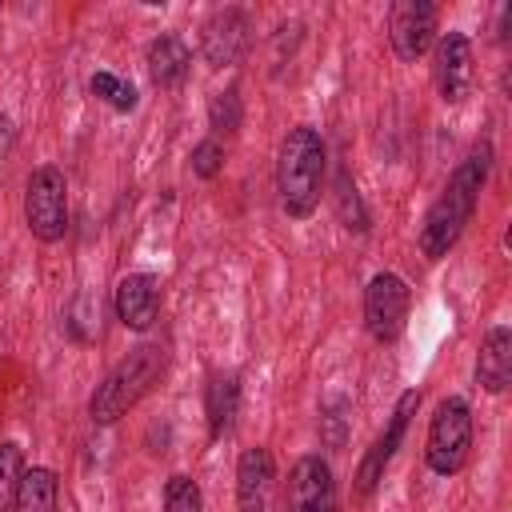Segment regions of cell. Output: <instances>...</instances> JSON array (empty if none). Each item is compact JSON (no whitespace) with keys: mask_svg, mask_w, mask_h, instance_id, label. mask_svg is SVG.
Masks as SVG:
<instances>
[{"mask_svg":"<svg viewBox=\"0 0 512 512\" xmlns=\"http://www.w3.org/2000/svg\"><path fill=\"white\" fill-rule=\"evenodd\" d=\"M488 172H492V148L480 144L456 164V172L448 176L444 192L428 204L424 224H420V252L428 260H440V256H448L456 248V240L464 236V228H468V220L476 212V200H480V188H484Z\"/></svg>","mask_w":512,"mask_h":512,"instance_id":"1","label":"cell"},{"mask_svg":"<svg viewBox=\"0 0 512 512\" xmlns=\"http://www.w3.org/2000/svg\"><path fill=\"white\" fill-rule=\"evenodd\" d=\"M324 168H328L324 136L312 124L288 128V136L280 140V156H276V192H280V208L292 220H304L316 212Z\"/></svg>","mask_w":512,"mask_h":512,"instance_id":"2","label":"cell"},{"mask_svg":"<svg viewBox=\"0 0 512 512\" xmlns=\"http://www.w3.org/2000/svg\"><path fill=\"white\" fill-rule=\"evenodd\" d=\"M168 372V348L164 344H140L132 348L88 396L92 424H116L128 408H136Z\"/></svg>","mask_w":512,"mask_h":512,"instance_id":"3","label":"cell"},{"mask_svg":"<svg viewBox=\"0 0 512 512\" xmlns=\"http://www.w3.org/2000/svg\"><path fill=\"white\" fill-rule=\"evenodd\" d=\"M468 452H472V408L464 396H444L428 424L424 460L436 476H456L468 464Z\"/></svg>","mask_w":512,"mask_h":512,"instance_id":"4","label":"cell"},{"mask_svg":"<svg viewBox=\"0 0 512 512\" xmlns=\"http://www.w3.org/2000/svg\"><path fill=\"white\" fill-rule=\"evenodd\" d=\"M24 224L40 244H56L68 232V180L56 164L32 168L24 184Z\"/></svg>","mask_w":512,"mask_h":512,"instance_id":"5","label":"cell"},{"mask_svg":"<svg viewBox=\"0 0 512 512\" xmlns=\"http://www.w3.org/2000/svg\"><path fill=\"white\" fill-rule=\"evenodd\" d=\"M408 304H412V292H408L404 276L376 272L368 280V288H364V328H368V336L376 344H392L404 332Z\"/></svg>","mask_w":512,"mask_h":512,"instance_id":"6","label":"cell"},{"mask_svg":"<svg viewBox=\"0 0 512 512\" xmlns=\"http://www.w3.org/2000/svg\"><path fill=\"white\" fill-rule=\"evenodd\" d=\"M252 48V16L244 8H216L200 28V56L208 68H232Z\"/></svg>","mask_w":512,"mask_h":512,"instance_id":"7","label":"cell"},{"mask_svg":"<svg viewBox=\"0 0 512 512\" xmlns=\"http://www.w3.org/2000/svg\"><path fill=\"white\" fill-rule=\"evenodd\" d=\"M416 408H420V392H416V388L400 392V400H396V408H392V416H388V428L372 440V448L364 452V460H360V468H356V496H372V488L384 480V468H388V460L396 456V448H400V440H404L408 420L416 416Z\"/></svg>","mask_w":512,"mask_h":512,"instance_id":"8","label":"cell"},{"mask_svg":"<svg viewBox=\"0 0 512 512\" xmlns=\"http://www.w3.org/2000/svg\"><path fill=\"white\" fill-rule=\"evenodd\" d=\"M388 40H392V52L404 64H416L436 40V4L396 0L392 12H388Z\"/></svg>","mask_w":512,"mask_h":512,"instance_id":"9","label":"cell"},{"mask_svg":"<svg viewBox=\"0 0 512 512\" xmlns=\"http://www.w3.org/2000/svg\"><path fill=\"white\" fill-rule=\"evenodd\" d=\"M288 512H340L336 504V480L328 460L320 456H300L288 472V492H284Z\"/></svg>","mask_w":512,"mask_h":512,"instance_id":"10","label":"cell"},{"mask_svg":"<svg viewBox=\"0 0 512 512\" xmlns=\"http://www.w3.org/2000/svg\"><path fill=\"white\" fill-rule=\"evenodd\" d=\"M476 68H472V40L464 32H444L436 40V88L444 104H464L472 96Z\"/></svg>","mask_w":512,"mask_h":512,"instance_id":"11","label":"cell"},{"mask_svg":"<svg viewBox=\"0 0 512 512\" xmlns=\"http://www.w3.org/2000/svg\"><path fill=\"white\" fill-rule=\"evenodd\" d=\"M236 508L276 512V460L268 448H244L236 460Z\"/></svg>","mask_w":512,"mask_h":512,"instance_id":"12","label":"cell"},{"mask_svg":"<svg viewBox=\"0 0 512 512\" xmlns=\"http://www.w3.org/2000/svg\"><path fill=\"white\" fill-rule=\"evenodd\" d=\"M116 320L128 332H148L160 316V276L152 272H128L116 280V296H112Z\"/></svg>","mask_w":512,"mask_h":512,"instance_id":"13","label":"cell"},{"mask_svg":"<svg viewBox=\"0 0 512 512\" xmlns=\"http://www.w3.org/2000/svg\"><path fill=\"white\" fill-rule=\"evenodd\" d=\"M476 384L492 396H500L512 384V328L508 324H496L484 336L480 356H476Z\"/></svg>","mask_w":512,"mask_h":512,"instance_id":"14","label":"cell"},{"mask_svg":"<svg viewBox=\"0 0 512 512\" xmlns=\"http://www.w3.org/2000/svg\"><path fill=\"white\" fill-rule=\"evenodd\" d=\"M144 64H148V76H152V84H156V88H176V84L188 76L192 52H188V44H184L180 36L164 32V36H156V40L148 44Z\"/></svg>","mask_w":512,"mask_h":512,"instance_id":"15","label":"cell"},{"mask_svg":"<svg viewBox=\"0 0 512 512\" xmlns=\"http://www.w3.org/2000/svg\"><path fill=\"white\" fill-rule=\"evenodd\" d=\"M204 412H208V432L224 436L240 412V380L232 372H216L204 388Z\"/></svg>","mask_w":512,"mask_h":512,"instance_id":"16","label":"cell"},{"mask_svg":"<svg viewBox=\"0 0 512 512\" xmlns=\"http://www.w3.org/2000/svg\"><path fill=\"white\" fill-rule=\"evenodd\" d=\"M56 500H60L56 472L52 468H24L12 512H56Z\"/></svg>","mask_w":512,"mask_h":512,"instance_id":"17","label":"cell"},{"mask_svg":"<svg viewBox=\"0 0 512 512\" xmlns=\"http://www.w3.org/2000/svg\"><path fill=\"white\" fill-rule=\"evenodd\" d=\"M332 204H336V216H340V224H344L348 232H368L372 220H368V208H364V200H360V192H356V180H352L348 172L336 176Z\"/></svg>","mask_w":512,"mask_h":512,"instance_id":"18","label":"cell"},{"mask_svg":"<svg viewBox=\"0 0 512 512\" xmlns=\"http://www.w3.org/2000/svg\"><path fill=\"white\" fill-rule=\"evenodd\" d=\"M244 120V104H240V88H224L208 100V124H212V136H232Z\"/></svg>","mask_w":512,"mask_h":512,"instance_id":"19","label":"cell"},{"mask_svg":"<svg viewBox=\"0 0 512 512\" xmlns=\"http://www.w3.org/2000/svg\"><path fill=\"white\" fill-rule=\"evenodd\" d=\"M20 476H24V452L16 440H4L0 444V512H12Z\"/></svg>","mask_w":512,"mask_h":512,"instance_id":"20","label":"cell"},{"mask_svg":"<svg viewBox=\"0 0 512 512\" xmlns=\"http://www.w3.org/2000/svg\"><path fill=\"white\" fill-rule=\"evenodd\" d=\"M88 88H92V96H100L108 108H116V112H132L136 108V88L128 84V80H120L116 72H92V80H88Z\"/></svg>","mask_w":512,"mask_h":512,"instance_id":"21","label":"cell"},{"mask_svg":"<svg viewBox=\"0 0 512 512\" xmlns=\"http://www.w3.org/2000/svg\"><path fill=\"white\" fill-rule=\"evenodd\" d=\"M164 512H204V496H200V484L184 472L168 476L164 480Z\"/></svg>","mask_w":512,"mask_h":512,"instance_id":"22","label":"cell"},{"mask_svg":"<svg viewBox=\"0 0 512 512\" xmlns=\"http://www.w3.org/2000/svg\"><path fill=\"white\" fill-rule=\"evenodd\" d=\"M348 424H352L348 400H344V396H332V400L320 408V436H324V444H328V448H344Z\"/></svg>","mask_w":512,"mask_h":512,"instance_id":"23","label":"cell"},{"mask_svg":"<svg viewBox=\"0 0 512 512\" xmlns=\"http://www.w3.org/2000/svg\"><path fill=\"white\" fill-rule=\"evenodd\" d=\"M220 168H224V144H220L216 136L200 140V144L192 148V172H196L200 180H212V176H220Z\"/></svg>","mask_w":512,"mask_h":512,"instance_id":"24","label":"cell"},{"mask_svg":"<svg viewBox=\"0 0 512 512\" xmlns=\"http://www.w3.org/2000/svg\"><path fill=\"white\" fill-rule=\"evenodd\" d=\"M12 144H16V124H12V116H0V164L8 160Z\"/></svg>","mask_w":512,"mask_h":512,"instance_id":"25","label":"cell"}]
</instances>
